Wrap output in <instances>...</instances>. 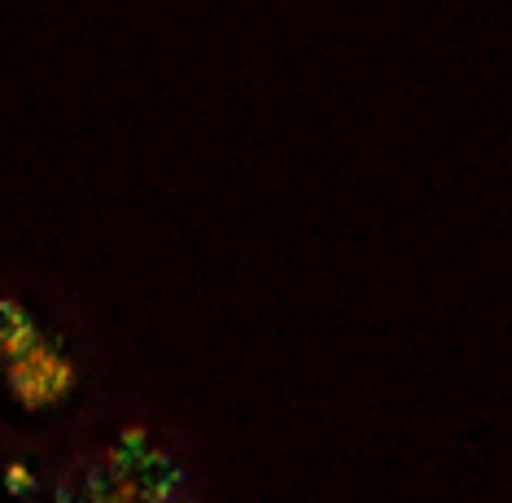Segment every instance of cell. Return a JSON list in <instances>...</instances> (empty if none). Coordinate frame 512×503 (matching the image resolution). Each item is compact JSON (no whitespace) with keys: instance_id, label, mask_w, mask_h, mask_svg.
I'll return each mask as SVG.
<instances>
[{"instance_id":"cell-3","label":"cell","mask_w":512,"mask_h":503,"mask_svg":"<svg viewBox=\"0 0 512 503\" xmlns=\"http://www.w3.org/2000/svg\"><path fill=\"white\" fill-rule=\"evenodd\" d=\"M40 342V324L22 302L14 298H0V355L5 359H18L22 350H31Z\"/></svg>"},{"instance_id":"cell-2","label":"cell","mask_w":512,"mask_h":503,"mask_svg":"<svg viewBox=\"0 0 512 503\" xmlns=\"http://www.w3.org/2000/svg\"><path fill=\"white\" fill-rule=\"evenodd\" d=\"M127 482H136L145 503H184L189 499V473L176 455L167 451H141L127 473Z\"/></svg>"},{"instance_id":"cell-4","label":"cell","mask_w":512,"mask_h":503,"mask_svg":"<svg viewBox=\"0 0 512 503\" xmlns=\"http://www.w3.org/2000/svg\"><path fill=\"white\" fill-rule=\"evenodd\" d=\"M5 482H9V495H27V490L36 486V482H31V469H27V464H9Z\"/></svg>"},{"instance_id":"cell-1","label":"cell","mask_w":512,"mask_h":503,"mask_svg":"<svg viewBox=\"0 0 512 503\" xmlns=\"http://www.w3.org/2000/svg\"><path fill=\"white\" fill-rule=\"evenodd\" d=\"M5 372H9V390H14L22 407H53L75 385L71 359H62L53 346H44V337L31 350H22L18 359H5Z\"/></svg>"}]
</instances>
